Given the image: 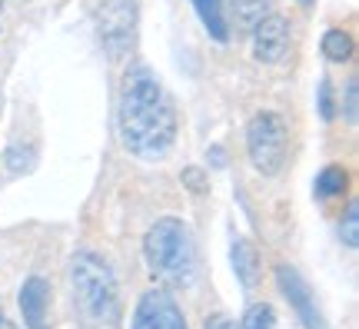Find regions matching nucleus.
Returning <instances> with one entry per match:
<instances>
[{"instance_id": "nucleus-1", "label": "nucleus", "mask_w": 359, "mask_h": 329, "mask_svg": "<svg viewBox=\"0 0 359 329\" xmlns=\"http://www.w3.org/2000/svg\"><path fill=\"white\" fill-rule=\"evenodd\" d=\"M120 140L140 160H167L177 143V110L167 90L147 67L127 74L120 93Z\"/></svg>"}, {"instance_id": "nucleus-2", "label": "nucleus", "mask_w": 359, "mask_h": 329, "mask_svg": "<svg viewBox=\"0 0 359 329\" xmlns=\"http://www.w3.org/2000/svg\"><path fill=\"white\" fill-rule=\"evenodd\" d=\"M74 306L83 329H120V293L114 269L97 253H77L74 266Z\"/></svg>"}, {"instance_id": "nucleus-3", "label": "nucleus", "mask_w": 359, "mask_h": 329, "mask_svg": "<svg viewBox=\"0 0 359 329\" xmlns=\"http://www.w3.org/2000/svg\"><path fill=\"white\" fill-rule=\"evenodd\" d=\"M143 253H147L150 273L167 286H190L196 279V266H200L196 240L183 220H173V216L156 220L143 236Z\"/></svg>"}, {"instance_id": "nucleus-4", "label": "nucleus", "mask_w": 359, "mask_h": 329, "mask_svg": "<svg viewBox=\"0 0 359 329\" xmlns=\"http://www.w3.org/2000/svg\"><path fill=\"white\" fill-rule=\"evenodd\" d=\"M246 150L263 177H276L286 163V123L280 114L263 110L246 127Z\"/></svg>"}, {"instance_id": "nucleus-5", "label": "nucleus", "mask_w": 359, "mask_h": 329, "mask_svg": "<svg viewBox=\"0 0 359 329\" xmlns=\"http://www.w3.org/2000/svg\"><path fill=\"white\" fill-rule=\"evenodd\" d=\"M97 34L110 57H123L137 40V4L133 0H103L97 7Z\"/></svg>"}, {"instance_id": "nucleus-6", "label": "nucleus", "mask_w": 359, "mask_h": 329, "mask_svg": "<svg viewBox=\"0 0 359 329\" xmlns=\"http://www.w3.org/2000/svg\"><path fill=\"white\" fill-rule=\"evenodd\" d=\"M133 329H187V319H183V309L177 306L173 293L156 286L140 296L137 313H133Z\"/></svg>"}, {"instance_id": "nucleus-7", "label": "nucleus", "mask_w": 359, "mask_h": 329, "mask_svg": "<svg viewBox=\"0 0 359 329\" xmlns=\"http://www.w3.org/2000/svg\"><path fill=\"white\" fill-rule=\"evenodd\" d=\"M276 283H280L283 296L290 300V306L296 309V316H299V323L306 329H330L326 326V319H323L320 306H316V300H313V293H309L306 279L296 273L293 266H280L276 269Z\"/></svg>"}, {"instance_id": "nucleus-8", "label": "nucleus", "mask_w": 359, "mask_h": 329, "mask_svg": "<svg viewBox=\"0 0 359 329\" xmlns=\"http://www.w3.org/2000/svg\"><path fill=\"white\" fill-rule=\"evenodd\" d=\"M290 51V24L280 13H266L253 27V57L259 64H280Z\"/></svg>"}, {"instance_id": "nucleus-9", "label": "nucleus", "mask_w": 359, "mask_h": 329, "mask_svg": "<svg viewBox=\"0 0 359 329\" xmlns=\"http://www.w3.org/2000/svg\"><path fill=\"white\" fill-rule=\"evenodd\" d=\"M47 306H50V286L40 276H30L20 290V309H24L27 329H47Z\"/></svg>"}, {"instance_id": "nucleus-10", "label": "nucleus", "mask_w": 359, "mask_h": 329, "mask_svg": "<svg viewBox=\"0 0 359 329\" xmlns=\"http://www.w3.org/2000/svg\"><path fill=\"white\" fill-rule=\"evenodd\" d=\"M233 269H236V276H240V283H243L246 290H253L259 283V253L253 243H246V240L233 243Z\"/></svg>"}, {"instance_id": "nucleus-11", "label": "nucleus", "mask_w": 359, "mask_h": 329, "mask_svg": "<svg viewBox=\"0 0 359 329\" xmlns=\"http://www.w3.org/2000/svg\"><path fill=\"white\" fill-rule=\"evenodd\" d=\"M193 7L200 13L203 27L210 30V37L226 43L230 40V27H226V4L223 0H193Z\"/></svg>"}, {"instance_id": "nucleus-12", "label": "nucleus", "mask_w": 359, "mask_h": 329, "mask_svg": "<svg viewBox=\"0 0 359 329\" xmlns=\"http://www.w3.org/2000/svg\"><path fill=\"white\" fill-rule=\"evenodd\" d=\"M266 13L269 0H233V17H236V27H243V30H253Z\"/></svg>"}, {"instance_id": "nucleus-13", "label": "nucleus", "mask_w": 359, "mask_h": 329, "mask_svg": "<svg viewBox=\"0 0 359 329\" xmlns=\"http://www.w3.org/2000/svg\"><path fill=\"white\" fill-rule=\"evenodd\" d=\"M346 170L343 166H326L320 173V180H316V196H323V200H330V196H339V193L346 190Z\"/></svg>"}, {"instance_id": "nucleus-14", "label": "nucleus", "mask_w": 359, "mask_h": 329, "mask_svg": "<svg viewBox=\"0 0 359 329\" xmlns=\"http://www.w3.org/2000/svg\"><path fill=\"white\" fill-rule=\"evenodd\" d=\"M323 53H326L330 60H336V64H343V60L353 57V37L343 34V30H330V34L323 37Z\"/></svg>"}, {"instance_id": "nucleus-15", "label": "nucleus", "mask_w": 359, "mask_h": 329, "mask_svg": "<svg viewBox=\"0 0 359 329\" xmlns=\"http://www.w3.org/2000/svg\"><path fill=\"white\" fill-rule=\"evenodd\" d=\"M276 326V313L266 303H253L240 319V329H273Z\"/></svg>"}, {"instance_id": "nucleus-16", "label": "nucleus", "mask_w": 359, "mask_h": 329, "mask_svg": "<svg viewBox=\"0 0 359 329\" xmlns=\"http://www.w3.org/2000/svg\"><path fill=\"white\" fill-rule=\"evenodd\" d=\"M343 240H346V246H359V206L356 203L346 210V220H343Z\"/></svg>"}, {"instance_id": "nucleus-17", "label": "nucleus", "mask_w": 359, "mask_h": 329, "mask_svg": "<svg viewBox=\"0 0 359 329\" xmlns=\"http://www.w3.org/2000/svg\"><path fill=\"white\" fill-rule=\"evenodd\" d=\"M320 110L326 120L333 116V97H330V83H326V80H323V87H320Z\"/></svg>"}, {"instance_id": "nucleus-18", "label": "nucleus", "mask_w": 359, "mask_h": 329, "mask_svg": "<svg viewBox=\"0 0 359 329\" xmlns=\"http://www.w3.org/2000/svg\"><path fill=\"white\" fill-rule=\"evenodd\" d=\"M346 114H349V120H356V80H349V90H346Z\"/></svg>"}, {"instance_id": "nucleus-19", "label": "nucleus", "mask_w": 359, "mask_h": 329, "mask_svg": "<svg viewBox=\"0 0 359 329\" xmlns=\"http://www.w3.org/2000/svg\"><path fill=\"white\" fill-rule=\"evenodd\" d=\"M183 180H190V190L193 193H203V183H200V180H203V173H200V170H187V173H183Z\"/></svg>"}, {"instance_id": "nucleus-20", "label": "nucleus", "mask_w": 359, "mask_h": 329, "mask_svg": "<svg viewBox=\"0 0 359 329\" xmlns=\"http://www.w3.org/2000/svg\"><path fill=\"white\" fill-rule=\"evenodd\" d=\"M203 329H236V326H233V323H230L226 316H210V319H206V326H203Z\"/></svg>"}, {"instance_id": "nucleus-21", "label": "nucleus", "mask_w": 359, "mask_h": 329, "mask_svg": "<svg viewBox=\"0 0 359 329\" xmlns=\"http://www.w3.org/2000/svg\"><path fill=\"white\" fill-rule=\"evenodd\" d=\"M0 329H17V326H13V323H7V319L0 316Z\"/></svg>"}, {"instance_id": "nucleus-22", "label": "nucleus", "mask_w": 359, "mask_h": 329, "mask_svg": "<svg viewBox=\"0 0 359 329\" xmlns=\"http://www.w3.org/2000/svg\"><path fill=\"white\" fill-rule=\"evenodd\" d=\"M0 4H4V0H0Z\"/></svg>"}]
</instances>
